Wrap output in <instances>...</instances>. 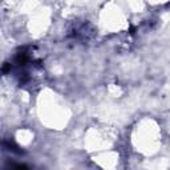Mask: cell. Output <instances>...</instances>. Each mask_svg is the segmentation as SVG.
Listing matches in <instances>:
<instances>
[{"label":"cell","mask_w":170,"mask_h":170,"mask_svg":"<svg viewBox=\"0 0 170 170\" xmlns=\"http://www.w3.org/2000/svg\"><path fill=\"white\" fill-rule=\"evenodd\" d=\"M11 170H28L25 165H20V163H16V165H12Z\"/></svg>","instance_id":"obj_1"}]
</instances>
